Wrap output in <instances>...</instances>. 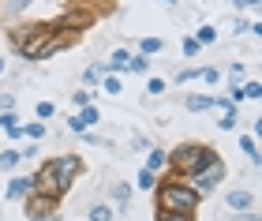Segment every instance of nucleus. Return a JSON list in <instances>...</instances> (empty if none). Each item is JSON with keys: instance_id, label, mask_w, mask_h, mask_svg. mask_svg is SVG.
Returning <instances> with one entry per match:
<instances>
[{"instance_id": "nucleus-1", "label": "nucleus", "mask_w": 262, "mask_h": 221, "mask_svg": "<svg viewBox=\"0 0 262 221\" xmlns=\"http://www.w3.org/2000/svg\"><path fill=\"white\" fill-rule=\"evenodd\" d=\"M199 206H202V199H199L191 188H187L184 180H176V176H165V180H158V188H154V210L195 217Z\"/></svg>"}, {"instance_id": "nucleus-2", "label": "nucleus", "mask_w": 262, "mask_h": 221, "mask_svg": "<svg viewBox=\"0 0 262 221\" xmlns=\"http://www.w3.org/2000/svg\"><path fill=\"white\" fill-rule=\"evenodd\" d=\"M213 158H217V150L206 146V143H180L176 150H169V176L187 180V176H195L202 165H210Z\"/></svg>"}, {"instance_id": "nucleus-3", "label": "nucleus", "mask_w": 262, "mask_h": 221, "mask_svg": "<svg viewBox=\"0 0 262 221\" xmlns=\"http://www.w3.org/2000/svg\"><path fill=\"white\" fill-rule=\"evenodd\" d=\"M225 176H229L225 161H221V158H213L210 165H202V169L195 172V176H187L184 184H187V188H191V191L199 195V199H206V195H213V191H217V184H221Z\"/></svg>"}, {"instance_id": "nucleus-4", "label": "nucleus", "mask_w": 262, "mask_h": 221, "mask_svg": "<svg viewBox=\"0 0 262 221\" xmlns=\"http://www.w3.org/2000/svg\"><path fill=\"white\" fill-rule=\"evenodd\" d=\"M56 210H60V199H56V195L34 191V195L23 199V214H27V221H53Z\"/></svg>"}, {"instance_id": "nucleus-5", "label": "nucleus", "mask_w": 262, "mask_h": 221, "mask_svg": "<svg viewBox=\"0 0 262 221\" xmlns=\"http://www.w3.org/2000/svg\"><path fill=\"white\" fill-rule=\"evenodd\" d=\"M49 161H53V172H56V188H60V195H64L71 184L79 180L82 158H79V154H56V158H49Z\"/></svg>"}, {"instance_id": "nucleus-6", "label": "nucleus", "mask_w": 262, "mask_h": 221, "mask_svg": "<svg viewBox=\"0 0 262 221\" xmlns=\"http://www.w3.org/2000/svg\"><path fill=\"white\" fill-rule=\"evenodd\" d=\"M90 23H94V11H90L86 4H79V8H68L64 15L53 23V30H56V34H79V30H86Z\"/></svg>"}, {"instance_id": "nucleus-7", "label": "nucleus", "mask_w": 262, "mask_h": 221, "mask_svg": "<svg viewBox=\"0 0 262 221\" xmlns=\"http://www.w3.org/2000/svg\"><path fill=\"white\" fill-rule=\"evenodd\" d=\"M225 206L236 214H244V210H255V191L251 188H232L229 195H225Z\"/></svg>"}, {"instance_id": "nucleus-8", "label": "nucleus", "mask_w": 262, "mask_h": 221, "mask_svg": "<svg viewBox=\"0 0 262 221\" xmlns=\"http://www.w3.org/2000/svg\"><path fill=\"white\" fill-rule=\"evenodd\" d=\"M98 120H101V113L94 109V105H86V109H79V113H75V116L68 120V127H71L75 135H82V131H90V127L98 124Z\"/></svg>"}, {"instance_id": "nucleus-9", "label": "nucleus", "mask_w": 262, "mask_h": 221, "mask_svg": "<svg viewBox=\"0 0 262 221\" xmlns=\"http://www.w3.org/2000/svg\"><path fill=\"white\" fill-rule=\"evenodd\" d=\"M27 195H34V180L30 176H11L8 180V199L11 203H23Z\"/></svg>"}, {"instance_id": "nucleus-10", "label": "nucleus", "mask_w": 262, "mask_h": 221, "mask_svg": "<svg viewBox=\"0 0 262 221\" xmlns=\"http://www.w3.org/2000/svg\"><path fill=\"white\" fill-rule=\"evenodd\" d=\"M142 169H150V172H161V169H169V150H161V146H150L146 150V165Z\"/></svg>"}, {"instance_id": "nucleus-11", "label": "nucleus", "mask_w": 262, "mask_h": 221, "mask_svg": "<svg viewBox=\"0 0 262 221\" xmlns=\"http://www.w3.org/2000/svg\"><path fill=\"white\" fill-rule=\"evenodd\" d=\"M124 68H127V49H113L109 64H101V72H105V75H120Z\"/></svg>"}, {"instance_id": "nucleus-12", "label": "nucleus", "mask_w": 262, "mask_h": 221, "mask_svg": "<svg viewBox=\"0 0 262 221\" xmlns=\"http://www.w3.org/2000/svg\"><path fill=\"white\" fill-rule=\"evenodd\" d=\"M210 105H213L210 94H187V98H184V109H187V113H210Z\"/></svg>"}, {"instance_id": "nucleus-13", "label": "nucleus", "mask_w": 262, "mask_h": 221, "mask_svg": "<svg viewBox=\"0 0 262 221\" xmlns=\"http://www.w3.org/2000/svg\"><path fill=\"white\" fill-rule=\"evenodd\" d=\"M0 131L11 135V139H23V124H19V116H15V113H0Z\"/></svg>"}, {"instance_id": "nucleus-14", "label": "nucleus", "mask_w": 262, "mask_h": 221, "mask_svg": "<svg viewBox=\"0 0 262 221\" xmlns=\"http://www.w3.org/2000/svg\"><path fill=\"white\" fill-rule=\"evenodd\" d=\"M113 214H116V210H113L109 203H94L90 210H86V221H116Z\"/></svg>"}, {"instance_id": "nucleus-15", "label": "nucleus", "mask_w": 262, "mask_h": 221, "mask_svg": "<svg viewBox=\"0 0 262 221\" xmlns=\"http://www.w3.org/2000/svg\"><path fill=\"white\" fill-rule=\"evenodd\" d=\"M101 79H105V72H101V64H90V68H82V90L98 86Z\"/></svg>"}, {"instance_id": "nucleus-16", "label": "nucleus", "mask_w": 262, "mask_h": 221, "mask_svg": "<svg viewBox=\"0 0 262 221\" xmlns=\"http://www.w3.org/2000/svg\"><path fill=\"white\" fill-rule=\"evenodd\" d=\"M113 203H116V210H127V203H131V184H113Z\"/></svg>"}, {"instance_id": "nucleus-17", "label": "nucleus", "mask_w": 262, "mask_h": 221, "mask_svg": "<svg viewBox=\"0 0 262 221\" xmlns=\"http://www.w3.org/2000/svg\"><path fill=\"white\" fill-rule=\"evenodd\" d=\"M135 188H139V191H154V188H158V172H150V169H139V180H135Z\"/></svg>"}, {"instance_id": "nucleus-18", "label": "nucleus", "mask_w": 262, "mask_h": 221, "mask_svg": "<svg viewBox=\"0 0 262 221\" xmlns=\"http://www.w3.org/2000/svg\"><path fill=\"white\" fill-rule=\"evenodd\" d=\"M19 161H23L19 150H0V172H11V169L19 165Z\"/></svg>"}, {"instance_id": "nucleus-19", "label": "nucleus", "mask_w": 262, "mask_h": 221, "mask_svg": "<svg viewBox=\"0 0 262 221\" xmlns=\"http://www.w3.org/2000/svg\"><path fill=\"white\" fill-rule=\"evenodd\" d=\"M161 49H165L161 38H142L139 41V56H154V53H161Z\"/></svg>"}, {"instance_id": "nucleus-20", "label": "nucleus", "mask_w": 262, "mask_h": 221, "mask_svg": "<svg viewBox=\"0 0 262 221\" xmlns=\"http://www.w3.org/2000/svg\"><path fill=\"white\" fill-rule=\"evenodd\" d=\"M195 41H199V49H202V45H213V41H217V30H213L210 23H206V27H199V30H195Z\"/></svg>"}, {"instance_id": "nucleus-21", "label": "nucleus", "mask_w": 262, "mask_h": 221, "mask_svg": "<svg viewBox=\"0 0 262 221\" xmlns=\"http://www.w3.org/2000/svg\"><path fill=\"white\" fill-rule=\"evenodd\" d=\"M240 146H244V154L251 158V165H258V143H255V135H244Z\"/></svg>"}, {"instance_id": "nucleus-22", "label": "nucleus", "mask_w": 262, "mask_h": 221, "mask_svg": "<svg viewBox=\"0 0 262 221\" xmlns=\"http://www.w3.org/2000/svg\"><path fill=\"white\" fill-rule=\"evenodd\" d=\"M101 86H105V94H113V98H116V94H124L120 75H105V79H101Z\"/></svg>"}, {"instance_id": "nucleus-23", "label": "nucleus", "mask_w": 262, "mask_h": 221, "mask_svg": "<svg viewBox=\"0 0 262 221\" xmlns=\"http://www.w3.org/2000/svg\"><path fill=\"white\" fill-rule=\"evenodd\" d=\"M45 131H49V127H45L41 120H34V124H27V127H23V135H30V143H38V139H45Z\"/></svg>"}, {"instance_id": "nucleus-24", "label": "nucleus", "mask_w": 262, "mask_h": 221, "mask_svg": "<svg viewBox=\"0 0 262 221\" xmlns=\"http://www.w3.org/2000/svg\"><path fill=\"white\" fill-rule=\"evenodd\" d=\"M34 113H38V120L45 124V120H53V116H56V105H53V101H38V105H34Z\"/></svg>"}, {"instance_id": "nucleus-25", "label": "nucleus", "mask_w": 262, "mask_h": 221, "mask_svg": "<svg viewBox=\"0 0 262 221\" xmlns=\"http://www.w3.org/2000/svg\"><path fill=\"white\" fill-rule=\"evenodd\" d=\"M146 68H150V64H146V56H139V53H135V56H127V68H124V72H135V75H142Z\"/></svg>"}, {"instance_id": "nucleus-26", "label": "nucleus", "mask_w": 262, "mask_h": 221, "mask_svg": "<svg viewBox=\"0 0 262 221\" xmlns=\"http://www.w3.org/2000/svg\"><path fill=\"white\" fill-rule=\"evenodd\" d=\"M199 79L206 86H213V83H221V72H217V68H199Z\"/></svg>"}, {"instance_id": "nucleus-27", "label": "nucleus", "mask_w": 262, "mask_h": 221, "mask_svg": "<svg viewBox=\"0 0 262 221\" xmlns=\"http://www.w3.org/2000/svg\"><path fill=\"white\" fill-rule=\"evenodd\" d=\"M236 124H240V120H236V109L232 113H221V120H217L221 131H236Z\"/></svg>"}, {"instance_id": "nucleus-28", "label": "nucleus", "mask_w": 262, "mask_h": 221, "mask_svg": "<svg viewBox=\"0 0 262 221\" xmlns=\"http://www.w3.org/2000/svg\"><path fill=\"white\" fill-rule=\"evenodd\" d=\"M240 94H244V101H258V94H262V86H258L255 79H251V83H247V86H240Z\"/></svg>"}, {"instance_id": "nucleus-29", "label": "nucleus", "mask_w": 262, "mask_h": 221, "mask_svg": "<svg viewBox=\"0 0 262 221\" xmlns=\"http://www.w3.org/2000/svg\"><path fill=\"white\" fill-rule=\"evenodd\" d=\"M94 98H98V94H90V90H79V94H71V101H75L79 109H86V105H94Z\"/></svg>"}, {"instance_id": "nucleus-30", "label": "nucleus", "mask_w": 262, "mask_h": 221, "mask_svg": "<svg viewBox=\"0 0 262 221\" xmlns=\"http://www.w3.org/2000/svg\"><path fill=\"white\" fill-rule=\"evenodd\" d=\"M30 4H34V0H4V8L11 11V15H19V11H27Z\"/></svg>"}, {"instance_id": "nucleus-31", "label": "nucleus", "mask_w": 262, "mask_h": 221, "mask_svg": "<svg viewBox=\"0 0 262 221\" xmlns=\"http://www.w3.org/2000/svg\"><path fill=\"white\" fill-rule=\"evenodd\" d=\"M191 79H199V68H184V72H176V86L191 83Z\"/></svg>"}, {"instance_id": "nucleus-32", "label": "nucleus", "mask_w": 262, "mask_h": 221, "mask_svg": "<svg viewBox=\"0 0 262 221\" xmlns=\"http://www.w3.org/2000/svg\"><path fill=\"white\" fill-rule=\"evenodd\" d=\"M244 75H247V64H229V79H232V86L240 83Z\"/></svg>"}, {"instance_id": "nucleus-33", "label": "nucleus", "mask_w": 262, "mask_h": 221, "mask_svg": "<svg viewBox=\"0 0 262 221\" xmlns=\"http://www.w3.org/2000/svg\"><path fill=\"white\" fill-rule=\"evenodd\" d=\"M180 53H184V56H199V41H195V38H184V41H180Z\"/></svg>"}, {"instance_id": "nucleus-34", "label": "nucleus", "mask_w": 262, "mask_h": 221, "mask_svg": "<svg viewBox=\"0 0 262 221\" xmlns=\"http://www.w3.org/2000/svg\"><path fill=\"white\" fill-rule=\"evenodd\" d=\"M165 86H169L165 79H150V83H146V90H150V94H165Z\"/></svg>"}, {"instance_id": "nucleus-35", "label": "nucleus", "mask_w": 262, "mask_h": 221, "mask_svg": "<svg viewBox=\"0 0 262 221\" xmlns=\"http://www.w3.org/2000/svg\"><path fill=\"white\" fill-rule=\"evenodd\" d=\"M15 109V94H0V113H11Z\"/></svg>"}, {"instance_id": "nucleus-36", "label": "nucleus", "mask_w": 262, "mask_h": 221, "mask_svg": "<svg viewBox=\"0 0 262 221\" xmlns=\"http://www.w3.org/2000/svg\"><path fill=\"white\" fill-rule=\"evenodd\" d=\"M158 221H195V217H187V214H165V210H158Z\"/></svg>"}, {"instance_id": "nucleus-37", "label": "nucleus", "mask_w": 262, "mask_h": 221, "mask_svg": "<svg viewBox=\"0 0 262 221\" xmlns=\"http://www.w3.org/2000/svg\"><path fill=\"white\" fill-rule=\"evenodd\" d=\"M232 4H236V11H240V8H258L262 0H232Z\"/></svg>"}, {"instance_id": "nucleus-38", "label": "nucleus", "mask_w": 262, "mask_h": 221, "mask_svg": "<svg viewBox=\"0 0 262 221\" xmlns=\"http://www.w3.org/2000/svg\"><path fill=\"white\" fill-rule=\"evenodd\" d=\"M236 221H262V217H258L255 210H244V214H240V217H236Z\"/></svg>"}, {"instance_id": "nucleus-39", "label": "nucleus", "mask_w": 262, "mask_h": 221, "mask_svg": "<svg viewBox=\"0 0 262 221\" xmlns=\"http://www.w3.org/2000/svg\"><path fill=\"white\" fill-rule=\"evenodd\" d=\"M8 72V64H4V56H0V75H4Z\"/></svg>"}, {"instance_id": "nucleus-40", "label": "nucleus", "mask_w": 262, "mask_h": 221, "mask_svg": "<svg viewBox=\"0 0 262 221\" xmlns=\"http://www.w3.org/2000/svg\"><path fill=\"white\" fill-rule=\"evenodd\" d=\"M86 4H90V0H86ZM98 4H113V0H98Z\"/></svg>"}, {"instance_id": "nucleus-41", "label": "nucleus", "mask_w": 262, "mask_h": 221, "mask_svg": "<svg viewBox=\"0 0 262 221\" xmlns=\"http://www.w3.org/2000/svg\"><path fill=\"white\" fill-rule=\"evenodd\" d=\"M165 4H176V0H165Z\"/></svg>"}]
</instances>
